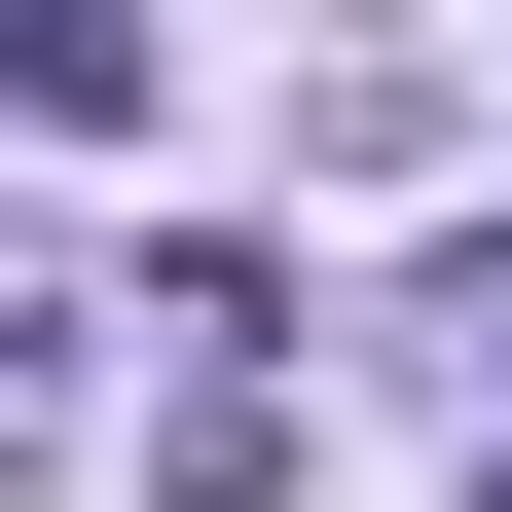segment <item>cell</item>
<instances>
[{"label": "cell", "instance_id": "cell-1", "mask_svg": "<svg viewBox=\"0 0 512 512\" xmlns=\"http://www.w3.org/2000/svg\"><path fill=\"white\" fill-rule=\"evenodd\" d=\"M0 110H37V147H110V110H147V0H0Z\"/></svg>", "mask_w": 512, "mask_h": 512}, {"label": "cell", "instance_id": "cell-2", "mask_svg": "<svg viewBox=\"0 0 512 512\" xmlns=\"http://www.w3.org/2000/svg\"><path fill=\"white\" fill-rule=\"evenodd\" d=\"M476 512H512V476H476Z\"/></svg>", "mask_w": 512, "mask_h": 512}]
</instances>
